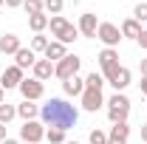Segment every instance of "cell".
Returning <instances> with one entry per match:
<instances>
[{
  "mask_svg": "<svg viewBox=\"0 0 147 144\" xmlns=\"http://www.w3.org/2000/svg\"><path fill=\"white\" fill-rule=\"evenodd\" d=\"M40 119H42V124H48V127L71 130L76 124V119H79V110L74 108V105H68L65 99H48L40 108Z\"/></svg>",
  "mask_w": 147,
  "mask_h": 144,
  "instance_id": "6da1fadb",
  "label": "cell"
},
{
  "mask_svg": "<svg viewBox=\"0 0 147 144\" xmlns=\"http://www.w3.org/2000/svg\"><path fill=\"white\" fill-rule=\"evenodd\" d=\"M48 26H51V34L57 37V42H62V45H68V42H74L79 37V28L71 26L62 14H54V17L48 20Z\"/></svg>",
  "mask_w": 147,
  "mask_h": 144,
  "instance_id": "7a4b0ae2",
  "label": "cell"
},
{
  "mask_svg": "<svg viewBox=\"0 0 147 144\" xmlns=\"http://www.w3.org/2000/svg\"><path fill=\"white\" fill-rule=\"evenodd\" d=\"M130 116V99L125 93H113L108 99V119L113 124H119V122H127Z\"/></svg>",
  "mask_w": 147,
  "mask_h": 144,
  "instance_id": "3957f363",
  "label": "cell"
},
{
  "mask_svg": "<svg viewBox=\"0 0 147 144\" xmlns=\"http://www.w3.org/2000/svg\"><path fill=\"white\" fill-rule=\"evenodd\" d=\"M99 68H102V76H105V82H113V76L119 73V51L116 48H102L99 51Z\"/></svg>",
  "mask_w": 147,
  "mask_h": 144,
  "instance_id": "277c9868",
  "label": "cell"
},
{
  "mask_svg": "<svg viewBox=\"0 0 147 144\" xmlns=\"http://www.w3.org/2000/svg\"><path fill=\"white\" fill-rule=\"evenodd\" d=\"M79 65H82V59H79L76 54H68V57H62V59L54 65V76L65 82V79H71V76L79 73Z\"/></svg>",
  "mask_w": 147,
  "mask_h": 144,
  "instance_id": "5b68a950",
  "label": "cell"
},
{
  "mask_svg": "<svg viewBox=\"0 0 147 144\" xmlns=\"http://www.w3.org/2000/svg\"><path fill=\"white\" fill-rule=\"evenodd\" d=\"M45 139V124H40V122H23V127H20V141L26 144H37Z\"/></svg>",
  "mask_w": 147,
  "mask_h": 144,
  "instance_id": "8992f818",
  "label": "cell"
},
{
  "mask_svg": "<svg viewBox=\"0 0 147 144\" xmlns=\"http://www.w3.org/2000/svg\"><path fill=\"white\" fill-rule=\"evenodd\" d=\"M20 93H23V99L26 102H37V99H42V93H45V85L34 79V76H26L23 82H20Z\"/></svg>",
  "mask_w": 147,
  "mask_h": 144,
  "instance_id": "52a82bcc",
  "label": "cell"
},
{
  "mask_svg": "<svg viewBox=\"0 0 147 144\" xmlns=\"http://www.w3.org/2000/svg\"><path fill=\"white\" fill-rule=\"evenodd\" d=\"M96 40H102L105 48H116V45L122 42V31H119V26H113V23H99Z\"/></svg>",
  "mask_w": 147,
  "mask_h": 144,
  "instance_id": "ba28073f",
  "label": "cell"
},
{
  "mask_svg": "<svg viewBox=\"0 0 147 144\" xmlns=\"http://www.w3.org/2000/svg\"><path fill=\"white\" fill-rule=\"evenodd\" d=\"M102 105H105V99H102V90H96V88H85V93H82V110L96 113Z\"/></svg>",
  "mask_w": 147,
  "mask_h": 144,
  "instance_id": "9c48e42d",
  "label": "cell"
},
{
  "mask_svg": "<svg viewBox=\"0 0 147 144\" xmlns=\"http://www.w3.org/2000/svg\"><path fill=\"white\" fill-rule=\"evenodd\" d=\"M23 79H26V76H23V71H20L17 65H9V68L3 71V76H0V85H3V90H11V88H20Z\"/></svg>",
  "mask_w": 147,
  "mask_h": 144,
  "instance_id": "30bf717a",
  "label": "cell"
},
{
  "mask_svg": "<svg viewBox=\"0 0 147 144\" xmlns=\"http://www.w3.org/2000/svg\"><path fill=\"white\" fill-rule=\"evenodd\" d=\"M76 28H79V34H82V37H96V31H99L96 14H91V11H88V14H82V17H79V26H76Z\"/></svg>",
  "mask_w": 147,
  "mask_h": 144,
  "instance_id": "8fae6325",
  "label": "cell"
},
{
  "mask_svg": "<svg viewBox=\"0 0 147 144\" xmlns=\"http://www.w3.org/2000/svg\"><path fill=\"white\" fill-rule=\"evenodd\" d=\"M31 71H34V79L45 82V79H51V76H54V62L42 57V59H37V62H34V68H31Z\"/></svg>",
  "mask_w": 147,
  "mask_h": 144,
  "instance_id": "7c38bea8",
  "label": "cell"
},
{
  "mask_svg": "<svg viewBox=\"0 0 147 144\" xmlns=\"http://www.w3.org/2000/svg\"><path fill=\"white\" fill-rule=\"evenodd\" d=\"M37 62V54L31 51V48H20L17 54H14V65H17L20 71H26V68H34Z\"/></svg>",
  "mask_w": 147,
  "mask_h": 144,
  "instance_id": "4fadbf2b",
  "label": "cell"
},
{
  "mask_svg": "<svg viewBox=\"0 0 147 144\" xmlns=\"http://www.w3.org/2000/svg\"><path fill=\"white\" fill-rule=\"evenodd\" d=\"M62 90H65L68 96H82V93H85V79L76 73V76H71V79L62 82Z\"/></svg>",
  "mask_w": 147,
  "mask_h": 144,
  "instance_id": "5bb4252c",
  "label": "cell"
},
{
  "mask_svg": "<svg viewBox=\"0 0 147 144\" xmlns=\"http://www.w3.org/2000/svg\"><path fill=\"white\" fill-rule=\"evenodd\" d=\"M20 48H23V45H20V37L17 34H3L0 37V51H3V54H17Z\"/></svg>",
  "mask_w": 147,
  "mask_h": 144,
  "instance_id": "9a60e30c",
  "label": "cell"
},
{
  "mask_svg": "<svg viewBox=\"0 0 147 144\" xmlns=\"http://www.w3.org/2000/svg\"><path fill=\"white\" fill-rule=\"evenodd\" d=\"M119 31H122V37H127V40H139L142 37V23H136L133 17H127L119 26Z\"/></svg>",
  "mask_w": 147,
  "mask_h": 144,
  "instance_id": "2e32d148",
  "label": "cell"
},
{
  "mask_svg": "<svg viewBox=\"0 0 147 144\" xmlns=\"http://www.w3.org/2000/svg\"><path fill=\"white\" fill-rule=\"evenodd\" d=\"M42 54H45V59H51V62H59V59H62V57H68V51H65V45H62V42H48V48H45V51H42Z\"/></svg>",
  "mask_w": 147,
  "mask_h": 144,
  "instance_id": "e0dca14e",
  "label": "cell"
},
{
  "mask_svg": "<svg viewBox=\"0 0 147 144\" xmlns=\"http://www.w3.org/2000/svg\"><path fill=\"white\" fill-rule=\"evenodd\" d=\"M17 116L23 119V122H34L37 116H40V108L37 105H31V102H26L23 99V105H17Z\"/></svg>",
  "mask_w": 147,
  "mask_h": 144,
  "instance_id": "ac0fdd59",
  "label": "cell"
},
{
  "mask_svg": "<svg viewBox=\"0 0 147 144\" xmlns=\"http://www.w3.org/2000/svg\"><path fill=\"white\" fill-rule=\"evenodd\" d=\"M48 14H45V11H40V14H31V17H28V26H31V31H34V34H42V31H45V28H48Z\"/></svg>",
  "mask_w": 147,
  "mask_h": 144,
  "instance_id": "d6986e66",
  "label": "cell"
},
{
  "mask_svg": "<svg viewBox=\"0 0 147 144\" xmlns=\"http://www.w3.org/2000/svg\"><path fill=\"white\" fill-rule=\"evenodd\" d=\"M127 136H130V124H127V122L113 124V127H110V133H108V139H113V141H127Z\"/></svg>",
  "mask_w": 147,
  "mask_h": 144,
  "instance_id": "ffe728a7",
  "label": "cell"
},
{
  "mask_svg": "<svg viewBox=\"0 0 147 144\" xmlns=\"http://www.w3.org/2000/svg\"><path fill=\"white\" fill-rule=\"evenodd\" d=\"M130 79H133V76H130L127 68H119V73L113 76V82H110V85H113V88H116V93H119V90H125V88L130 85Z\"/></svg>",
  "mask_w": 147,
  "mask_h": 144,
  "instance_id": "44dd1931",
  "label": "cell"
},
{
  "mask_svg": "<svg viewBox=\"0 0 147 144\" xmlns=\"http://www.w3.org/2000/svg\"><path fill=\"white\" fill-rule=\"evenodd\" d=\"M14 116H17V108H14V105H9V102L0 105V124H9Z\"/></svg>",
  "mask_w": 147,
  "mask_h": 144,
  "instance_id": "7402d4cb",
  "label": "cell"
},
{
  "mask_svg": "<svg viewBox=\"0 0 147 144\" xmlns=\"http://www.w3.org/2000/svg\"><path fill=\"white\" fill-rule=\"evenodd\" d=\"M45 139L51 144H65V130H59V127H48L45 130Z\"/></svg>",
  "mask_w": 147,
  "mask_h": 144,
  "instance_id": "603a6c76",
  "label": "cell"
},
{
  "mask_svg": "<svg viewBox=\"0 0 147 144\" xmlns=\"http://www.w3.org/2000/svg\"><path fill=\"white\" fill-rule=\"evenodd\" d=\"M62 6H65V0H42V11H48V14H59Z\"/></svg>",
  "mask_w": 147,
  "mask_h": 144,
  "instance_id": "cb8c5ba5",
  "label": "cell"
},
{
  "mask_svg": "<svg viewBox=\"0 0 147 144\" xmlns=\"http://www.w3.org/2000/svg\"><path fill=\"white\" fill-rule=\"evenodd\" d=\"M102 85H105V76L102 73H88V79H85V88H96V90H102Z\"/></svg>",
  "mask_w": 147,
  "mask_h": 144,
  "instance_id": "d4e9b609",
  "label": "cell"
},
{
  "mask_svg": "<svg viewBox=\"0 0 147 144\" xmlns=\"http://www.w3.org/2000/svg\"><path fill=\"white\" fill-rule=\"evenodd\" d=\"M23 9H26L28 17H31V14H40V11H42V0H23Z\"/></svg>",
  "mask_w": 147,
  "mask_h": 144,
  "instance_id": "484cf974",
  "label": "cell"
},
{
  "mask_svg": "<svg viewBox=\"0 0 147 144\" xmlns=\"http://www.w3.org/2000/svg\"><path fill=\"white\" fill-rule=\"evenodd\" d=\"M28 48H31L34 54H37V51H45V48H48V40H45L42 34H34V37H31V45H28Z\"/></svg>",
  "mask_w": 147,
  "mask_h": 144,
  "instance_id": "4316f807",
  "label": "cell"
},
{
  "mask_svg": "<svg viewBox=\"0 0 147 144\" xmlns=\"http://www.w3.org/2000/svg\"><path fill=\"white\" fill-rule=\"evenodd\" d=\"M133 20H136V23H147V3H136V9H133Z\"/></svg>",
  "mask_w": 147,
  "mask_h": 144,
  "instance_id": "83f0119b",
  "label": "cell"
},
{
  "mask_svg": "<svg viewBox=\"0 0 147 144\" xmlns=\"http://www.w3.org/2000/svg\"><path fill=\"white\" fill-rule=\"evenodd\" d=\"M91 144H108V133H102L99 127L91 130Z\"/></svg>",
  "mask_w": 147,
  "mask_h": 144,
  "instance_id": "f1b7e54d",
  "label": "cell"
},
{
  "mask_svg": "<svg viewBox=\"0 0 147 144\" xmlns=\"http://www.w3.org/2000/svg\"><path fill=\"white\" fill-rule=\"evenodd\" d=\"M136 42H139V45H142V48H147V31H142V37H139V40H136Z\"/></svg>",
  "mask_w": 147,
  "mask_h": 144,
  "instance_id": "f546056e",
  "label": "cell"
},
{
  "mask_svg": "<svg viewBox=\"0 0 147 144\" xmlns=\"http://www.w3.org/2000/svg\"><path fill=\"white\" fill-rule=\"evenodd\" d=\"M6 6L9 9H17V6H23V0H6Z\"/></svg>",
  "mask_w": 147,
  "mask_h": 144,
  "instance_id": "4dcf8cb0",
  "label": "cell"
},
{
  "mask_svg": "<svg viewBox=\"0 0 147 144\" xmlns=\"http://www.w3.org/2000/svg\"><path fill=\"white\" fill-rule=\"evenodd\" d=\"M142 96H147V76H142Z\"/></svg>",
  "mask_w": 147,
  "mask_h": 144,
  "instance_id": "1f68e13d",
  "label": "cell"
},
{
  "mask_svg": "<svg viewBox=\"0 0 147 144\" xmlns=\"http://www.w3.org/2000/svg\"><path fill=\"white\" fill-rule=\"evenodd\" d=\"M9 136H6V124H0V141H6Z\"/></svg>",
  "mask_w": 147,
  "mask_h": 144,
  "instance_id": "d6a6232c",
  "label": "cell"
},
{
  "mask_svg": "<svg viewBox=\"0 0 147 144\" xmlns=\"http://www.w3.org/2000/svg\"><path fill=\"white\" fill-rule=\"evenodd\" d=\"M142 76H147V57L142 59Z\"/></svg>",
  "mask_w": 147,
  "mask_h": 144,
  "instance_id": "836d02e7",
  "label": "cell"
},
{
  "mask_svg": "<svg viewBox=\"0 0 147 144\" xmlns=\"http://www.w3.org/2000/svg\"><path fill=\"white\" fill-rule=\"evenodd\" d=\"M142 141L147 144V124H142Z\"/></svg>",
  "mask_w": 147,
  "mask_h": 144,
  "instance_id": "e575fe53",
  "label": "cell"
},
{
  "mask_svg": "<svg viewBox=\"0 0 147 144\" xmlns=\"http://www.w3.org/2000/svg\"><path fill=\"white\" fill-rule=\"evenodd\" d=\"M0 144H20L17 139H6V141H0Z\"/></svg>",
  "mask_w": 147,
  "mask_h": 144,
  "instance_id": "d590c367",
  "label": "cell"
},
{
  "mask_svg": "<svg viewBox=\"0 0 147 144\" xmlns=\"http://www.w3.org/2000/svg\"><path fill=\"white\" fill-rule=\"evenodd\" d=\"M3 99H6V90H3V85H0V105H3Z\"/></svg>",
  "mask_w": 147,
  "mask_h": 144,
  "instance_id": "8d00e7d4",
  "label": "cell"
},
{
  "mask_svg": "<svg viewBox=\"0 0 147 144\" xmlns=\"http://www.w3.org/2000/svg\"><path fill=\"white\" fill-rule=\"evenodd\" d=\"M108 144H127V141H113V139H108Z\"/></svg>",
  "mask_w": 147,
  "mask_h": 144,
  "instance_id": "74e56055",
  "label": "cell"
},
{
  "mask_svg": "<svg viewBox=\"0 0 147 144\" xmlns=\"http://www.w3.org/2000/svg\"><path fill=\"white\" fill-rule=\"evenodd\" d=\"M65 144H79V141H65Z\"/></svg>",
  "mask_w": 147,
  "mask_h": 144,
  "instance_id": "f35d334b",
  "label": "cell"
},
{
  "mask_svg": "<svg viewBox=\"0 0 147 144\" xmlns=\"http://www.w3.org/2000/svg\"><path fill=\"white\" fill-rule=\"evenodd\" d=\"M0 6H6V0H0Z\"/></svg>",
  "mask_w": 147,
  "mask_h": 144,
  "instance_id": "ab89813d",
  "label": "cell"
}]
</instances>
